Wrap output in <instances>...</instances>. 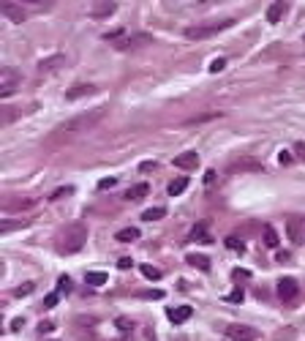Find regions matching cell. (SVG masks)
Returning a JSON list of instances; mask_svg holds the SVG:
<instances>
[{"instance_id":"cell-1","label":"cell","mask_w":305,"mask_h":341,"mask_svg":"<svg viewBox=\"0 0 305 341\" xmlns=\"http://www.w3.org/2000/svg\"><path fill=\"white\" fill-rule=\"evenodd\" d=\"M104 118H106V109H104V106H98V109H90V112H82V115H74L71 120L60 123L57 129L52 131V142H66V139L79 137V134L90 131L93 126H98Z\"/></svg>"},{"instance_id":"cell-2","label":"cell","mask_w":305,"mask_h":341,"mask_svg":"<svg viewBox=\"0 0 305 341\" xmlns=\"http://www.w3.org/2000/svg\"><path fill=\"white\" fill-rule=\"evenodd\" d=\"M85 243H87V230H85V224H71L69 230H66V238H63V251L66 254H77V251H82L85 249Z\"/></svg>"},{"instance_id":"cell-3","label":"cell","mask_w":305,"mask_h":341,"mask_svg":"<svg viewBox=\"0 0 305 341\" xmlns=\"http://www.w3.org/2000/svg\"><path fill=\"white\" fill-rule=\"evenodd\" d=\"M232 22H207V25H191V28H186V36L194 38V41H202V38H210L215 36V33L226 30Z\"/></svg>"},{"instance_id":"cell-4","label":"cell","mask_w":305,"mask_h":341,"mask_svg":"<svg viewBox=\"0 0 305 341\" xmlns=\"http://www.w3.org/2000/svg\"><path fill=\"white\" fill-rule=\"evenodd\" d=\"M278 298H281V303L286 306H294L297 300H300V284H297V278H281L278 281Z\"/></svg>"},{"instance_id":"cell-5","label":"cell","mask_w":305,"mask_h":341,"mask_svg":"<svg viewBox=\"0 0 305 341\" xmlns=\"http://www.w3.org/2000/svg\"><path fill=\"white\" fill-rule=\"evenodd\" d=\"M19 71L17 69H3V74H0V96L3 98H9V96H14V93L19 90Z\"/></svg>"},{"instance_id":"cell-6","label":"cell","mask_w":305,"mask_h":341,"mask_svg":"<svg viewBox=\"0 0 305 341\" xmlns=\"http://www.w3.org/2000/svg\"><path fill=\"white\" fill-rule=\"evenodd\" d=\"M30 11H25L19 3H14V0H9V3H3V17L11 19V22H25L28 19Z\"/></svg>"},{"instance_id":"cell-7","label":"cell","mask_w":305,"mask_h":341,"mask_svg":"<svg viewBox=\"0 0 305 341\" xmlns=\"http://www.w3.org/2000/svg\"><path fill=\"white\" fill-rule=\"evenodd\" d=\"M226 338L229 341H254L256 333L251 330V327H246V325H229L226 327Z\"/></svg>"},{"instance_id":"cell-8","label":"cell","mask_w":305,"mask_h":341,"mask_svg":"<svg viewBox=\"0 0 305 341\" xmlns=\"http://www.w3.org/2000/svg\"><path fill=\"white\" fill-rule=\"evenodd\" d=\"M172 164L177 166V169H196V166H199V153H196V150H186V153H180Z\"/></svg>"},{"instance_id":"cell-9","label":"cell","mask_w":305,"mask_h":341,"mask_svg":"<svg viewBox=\"0 0 305 341\" xmlns=\"http://www.w3.org/2000/svg\"><path fill=\"white\" fill-rule=\"evenodd\" d=\"M286 9H289L286 0H275V3L267 9V22H270V25H278V22L283 19V14H286Z\"/></svg>"},{"instance_id":"cell-10","label":"cell","mask_w":305,"mask_h":341,"mask_svg":"<svg viewBox=\"0 0 305 341\" xmlns=\"http://www.w3.org/2000/svg\"><path fill=\"white\" fill-rule=\"evenodd\" d=\"M114 11H117V3H112V0H101V3L93 6L90 14L96 17V19H104V17H112Z\"/></svg>"},{"instance_id":"cell-11","label":"cell","mask_w":305,"mask_h":341,"mask_svg":"<svg viewBox=\"0 0 305 341\" xmlns=\"http://www.w3.org/2000/svg\"><path fill=\"white\" fill-rule=\"evenodd\" d=\"M191 314H194V309L191 306H174V309H169L166 311V317L172 319V322H186V319H191Z\"/></svg>"},{"instance_id":"cell-12","label":"cell","mask_w":305,"mask_h":341,"mask_svg":"<svg viewBox=\"0 0 305 341\" xmlns=\"http://www.w3.org/2000/svg\"><path fill=\"white\" fill-rule=\"evenodd\" d=\"M14 3H19L25 11H30V14H36V11H46L52 6V0H14Z\"/></svg>"},{"instance_id":"cell-13","label":"cell","mask_w":305,"mask_h":341,"mask_svg":"<svg viewBox=\"0 0 305 341\" xmlns=\"http://www.w3.org/2000/svg\"><path fill=\"white\" fill-rule=\"evenodd\" d=\"M33 205H36V199H9V202L3 205L6 213H17V210H30Z\"/></svg>"},{"instance_id":"cell-14","label":"cell","mask_w":305,"mask_h":341,"mask_svg":"<svg viewBox=\"0 0 305 341\" xmlns=\"http://www.w3.org/2000/svg\"><path fill=\"white\" fill-rule=\"evenodd\" d=\"M93 93H96V88H93V85H77V88H71L69 93H66V101H77V98L93 96Z\"/></svg>"},{"instance_id":"cell-15","label":"cell","mask_w":305,"mask_h":341,"mask_svg":"<svg viewBox=\"0 0 305 341\" xmlns=\"http://www.w3.org/2000/svg\"><path fill=\"white\" fill-rule=\"evenodd\" d=\"M63 63H66V58H63V55L46 58V60H41V63H38V71H41V74H46V71H55V69H60Z\"/></svg>"},{"instance_id":"cell-16","label":"cell","mask_w":305,"mask_h":341,"mask_svg":"<svg viewBox=\"0 0 305 341\" xmlns=\"http://www.w3.org/2000/svg\"><path fill=\"white\" fill-rule=\"evenodd\" d=\"M262 240H264V246H267V249H278V232H275L273 224H267L262 230Z\"/></svg>"},{"instance_id":"cell-17","label":"cell","mask_w":305,"mask_h":341,"mask_svg":"<svg viewBox=\"0 0 305 341\" xmlns=\"http://www.w3.org/2000/svg\"><path fill=\"white\" fill-rule=\"evenodd\" d=\"M186 262L191 267H199V270H210V257H205V254H188Z\"/></svg>"},{"instance_id":"cell-18","label":"cell","mask_w":305,"mask_h":341,"mask_svg":"<svg viewBox=\"0 0 305 341\" xmlns=\"http://www.w3.org/2000/svg\"><path fill=\"white\" fill-rule=\"evenodd\" d=\"M131 240H139V230H137V226H126V230L117 232V243H131Z\"/></svg>"},{"instance_id":"cell-19","label":"cell","mask_w":305,"mask_h":341,"mask_svg":"<svg viewBox=\"0 0 305 341\" xmlns=\"http://www.w3.org/2000/svg\"><path fill=\"white\" fill-rule=\"evenodd\" d=\"M147 191H150V186H147V183H137V186H134V189H128L126 199H134V202H137V199L147 197Z\"/></svg>"},{"instance_id":"cell-20","label":"cell","mask_w":305,"mask_h":341,"mask_svg":"<svg viewBox=\"0 0 305 341\" xmlns=\"http://www.w3.org/2000/svg\"><path fill=\"white\" fill-rule=\"evenodd\" d=\"M286 232H289L291 243H302V226H300V221H286Z\"/></svg>"},{"instance_id":"cell-21","label":"cell","mask_w":305,"mask_h":341,"mask_svg":"<svg viewBox=\"0 0 305 341\" xmlns=\"http://www.w3.org/2000/svg\"><path fill=\"white\" fill-rule=\"evenodd\" d=\"M166 216V208H150V210H145L142 213V221H158V218H164Z\"/></svg>"},{"instance_id":"cell-22","label":"cell","mask_w":305,"mask_h":341,"mask_svg":"<svg viewBox=\"0 0 305 341\" xmlns=\"http://www.w3.org/2000/svg\"><path fill=\"white\" fill-rule=\"evenodd\" d=\"M186 186H188V178H177V180H172V183H169V194H172V197H177V194L186 191Z\"/></svg>"},{"instance_id":"cell-23","label":"cell","mask_w":305,"mask_h":341,"mask_svg":"<svg viewBox=\"0 0 305 341\" xmlns=\"http://www.w3.org/2000/svg\"><path fill=\"white\" fill-rule=\"evenodd\" d=\"M87 284H90V287H104L106 284V273H101V270L87 273Z\"/></svg>"},{"instance_id":"cell-24","label":"cell","mask_w":305,"mask_h":341,"mask_svg":"<svg viewBox=\"0 0 305 341\" xmlns=\"http://www.w3.org/2000/svg\"><path fill=\"white\" fill-rule=\"evenodd\" d=\"M139 270H142V276L150 278V281H158V278H161V270H158V267H153V265H139Z\"/></svg>"},{"instance_id":"cell-25","label":"cell","mask_w":305,"mask_h":341,"mask_svg":"<svg viewBox=\"0 0 305 341\" xmlns=\"http://www.w3.org/2000/svg\"><path fill=\"white\" fill-rule=\"evenodd\" d=\"M33 287H36L33 281H25L22 287H17V290H14V295H17V298H22V295H30V292H33Z\"/></svg>"},{"instance_id":"cell-26","label":"cell","mask_w":305,"mask_h":341,"mask_svg":"<svg viewBox=\"0 0 305 341\" xmlns=\"http://www.w3.org/2000/svg\"><path fill=\"white\" fill-rule=\"evenodd\" d=\"M57 292H71V278L69 276H60L57 278Z\"/></svg>"},{"instance_id":"cell-27","label":"cell","mask_w":305,"mask_h":341,"mask_svg":"<svg viewBox=\"0 0 305 341\" xmlns=\"http://www.w3.org/2000/svg\"><path fill=\"white\" fill-rule=\"evenodd\" d=\"M191 238H202V240H210V235H207V226H205V224H199V226H194V232H191Z\"/></svg>"},{"instance_id":"cell-28","label":"cell","mask_w":305,"mask_h":341,"mask_svg":"<svg viewBox=\"0 0 305 341\" xmlns=\"http://www.w3.org/2000/svg\"><path fill=\"white\" fill-rule=\"evenodd\" d=\"M117 327H120L123 333H131V330H134V322H131L128 317H120V319H117Z\"/></svg>"},{"instance_id":"cell-29","label":"cell","mask_w":305,"mask_h":341,"mask_svg":"<svg viewBox=\"0 0 305 341\" xmlns=\"http://www.w3.org/2000/svg\"><path fill=\"white\" fill-rule=\"evenodd\" d=\"M28 224H30V221H11V224H3L0 230H3V235H9L11 230H17V226H28Z\"/></svg>"},{"instance_id":"cell-30","label":"cell","mask_w":305,"mask_h":341,"mask_svg":"<svg viewBox=\"0 0 305 341\" xmlns=\"http://www.w3.org/2000/svg\"><path fill=\"white\" fill-rule=\"evenodd\" d=\"M226 69V60L223 58H218V60H213V66H210V71H213V74H221V71Z\"/></svg>"},{"instance_id":"cell-31","label":"cell","mask_w":305,"mask_h":341,"mask_svg":"<svg viewBox=\"0 0 305 341\" xmlns=\"http://www.w3.org/2000/svg\"><path fill=\"white\" fill-rule=\"evenodd\" d=\"M57 300H60V292H52V295L44 298V306H46V309H52V306H57Z\"/></svg>"},{"instance_id":"cell-32","label":"cell","mask_w":305,"mask_h":341,"mask_svg":"<svg viewBox=\"0 0 305 341\" xmlns=\"http://www.w3.org/2000/svg\"><path fill=\"white\" fill-rule=\"evenodd\" d=\"M226 246H229L232 251H242V249H246V243H240L237 238H229V240H226Z\"/></svg>"},{"instance_id":"cell-33","label":"cell","mask_w":305,"mask_h":341,"mask_svg":"<svg viewBox=\"0 0 305 341\" xmlns=\"http://www.w3.org/2000/svg\"><path fill=\"white\" fill-rule=\"evenodd\" d=\"M114 183H117V180H114V178H104V180H101V183H98V189H101V191H106V189H112Z\"/></svg>"},{"instance_id":"cell-34","label":"cell","mask_w":305,"mask_h":341,"mask_svg":"<svg viewBox=\"0 0 305 341\" xmlns=\"http://www.w3.org/2000/svg\"><path fill=\"white\" fill-rule=\"evenodd\" d=\"M213 118H218V112H210V115H199V118H191L188 123H202V120H213Z\"/></svg>"},{"instance_id":"cell-35","label":"cell","mask_w":305,"mask_h":341,"mask_svg":"<svg viewBox=\"0 0 305 341\" xmlns=\"http://www.w3.org/2000/svg\"><path fill=\"white\" fill-rule=\"evenodd\" d=\"M226 300H229V303H240V300H242V290H234Z\"/></svg>"},{"instance_id":"cell-36","label":"cell","mask_w":305,"mask_h":341,"mask_svg":"<svg viewBox=\"0 0 305 341\" xmlns=\"http://www.w3.org/2000/svg\"><path fill=\"white\" fill-rule=\"evenodd\" d=\"M205 183H207V186L215 183V169H207V172H205Z\"/></svg>"},{"instance_id":"cell-37","label":"cell","mask_w":305,"mask_h":341,"mask_svg":"<svg viewBox=\"0 0 305 341\" xmlns=\"http://www.w3.org/2000/svg\"><path fill=\"white\" fill-rule=\"evenodd\" d=\"M134 262H131V259H128V257H123V259H120V262H117V267H120V270H128V267H131Z\"/></svg>"},{"instance_id":"cell-38","label":"cell","mask_w":305,"mask_h":341,"mask_svg":"<svg viewBox=\"0 0 305 341\" xmlns=\"http://www.w3.org/2000/svg\"><path fill=\"white\" fill-rule=\"evenodd\" d=\"M25 325V319L22 317H17V319H11V330H19V327Z\"/></svg>"},{"instance_id":"cell-39","label":"cell","mask_w":305,"mask_h":341,"mask_svg":"<svg viewBox=\"0 0 305 341\" xmlns=\"http://www.w3.org/2000/svg\"><path fill=\"white\" fill-rule=\"evenodd\" d=\"M63 194H71V189H69V186H66V189H57L55 194H52V197L49 199H57V197H63Z\"/></svg>"},{"instance_id":"cell-40","label":"cell","mask_w":305,"mask_h":341,"mask_svg":"<svg viewBox=\"0 0 305 341\" xmlns=\"http://www.w3.org/2000/svg\"><path fill=\"white\" fill-rule=\"evenodd\" d=\"M52 327H55V325H52V322H41V325H38V330H41V333H49V330H52Z\"/></svg>"},{"instance_id":"cell-41","label":"cell","mask_w":305,"mask_h":341,"mask_svg":"<svg viewBox=\"0 0 305 341\" xmlns=\"http://www.w3.org/2000/svg\"><path fill=\"white\" fill-rule=\"evenodd\" d=\"M281 164H291V153H286V150L281 153Z\"/></svg>"},{"instance_id":"cell-42","label":"cell","mask_w":305,"mask_h":341,"mask_svg":"<svg viewBox=\"0 0 305 341\" xmlns=\"http://www.w3.org/2000/svg\"><path fill=\"white\" fill-rule=\"evenodd\" d=\"M150 169H155L153 161H145V164H142V172H150Z\"/></svg>"},{"instance_id":"cell-43","label":"cell","mask_w":305,"mask_h":341,"mask_svg":"<svg viewBox=\"0 0 305 341\" xmlns=\"http://www.w3.org/2000/svg\"><path fill=\"white\" fill-rule=\"evenodd\" d=\"M232 276H234V278H248V270H234Z\"/></svg>"},{"instance_id":"cell-44","label":"cell","mask_w":305,"mask_h":341,"mask_svg":"<svg viewBox=\"0 0 305 341\" xmlns=\"http://www.w3.org/2000/svg\"><path fill=\"white\" fill-rule=\"evenodd\" d=\"M145 298H164V292H161V290H155V292H147Z\"/></svg>"},{"instance_id":"cell-45","label":"cell","mask_w":305,"mask_h":341,"mask_svg":"<svg viewBox=\"0 0 305 341\" xmlns=\"http://www.w3.org/2000/svg\"><path fill=\"white\" fill-rule=\"evenodd\" d=\"M226 341H229V338H226Z\"/></svg>"}]
</instances>
